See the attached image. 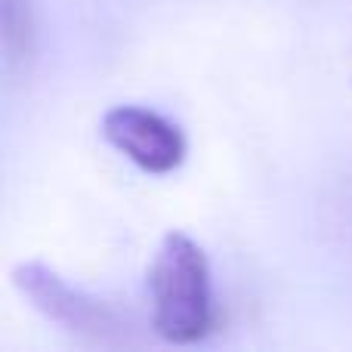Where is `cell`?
<instances>
[{
	"label": "cell",
	"instance_id": "2",
	"mask_svg": "<svg viewBox=\"0 0 352 352\" xmlns=\"http://www.w3.org/2000/svg\"><path fill=\"white\" fill-rule=\"evenodd\" d=\"M16 291L41 312L47 322L59 324L65 334L93 349H121L136 343L133 328L105 300L65 281L41 260H25L12 269Z\"/></svg>",
	"mask_w": 352,
	"mask_h": 352
},
{
	"label": "cell",
	"instance_id": "4",
	"mask_svg": "<svg viewBox=\"0 0 352 352\" xmlns=\"http://www.w3.org/2000/svg\"><path fill=\"white\" fill-rule=\"evenodd\" d=\"M0 37L6 72H19L34 59L37 22L31 0H0Z\"/></svg>",
	"mask_w": 352,
	"mask_h": 352
},
{
	"label": "cell",
	"instance_id": "1",
	"mask_svg": "<svg viewBox=\"0 0 352 352\" xmlns=\"http://www.w3.org/2000/svg\"><path fill=\"white\" fill-rule=\"evenodd\" d=\"M152 328L167 343H198L213 331V287L207 254L186 232H167L148 269Z\"/></svg>",
	"mask_w": 352,
	"mask_h": 352
},
{
	"label": "cell",
	"instance_id": "3",
	"mask_svg": "<svg viewBox=\"0 0 352 352\" xmlns=\"http://www.w3.org/2000/svg\"><path fill=\"white\" fill-rule=\"evenodd\" d=\"M102 136L140 170L164 176L186 161V136L170 118L146 105H111L102 115Z\"/></svg>",
	"mask_w": 352,
	"mask_h": 352
}]
</instances>
